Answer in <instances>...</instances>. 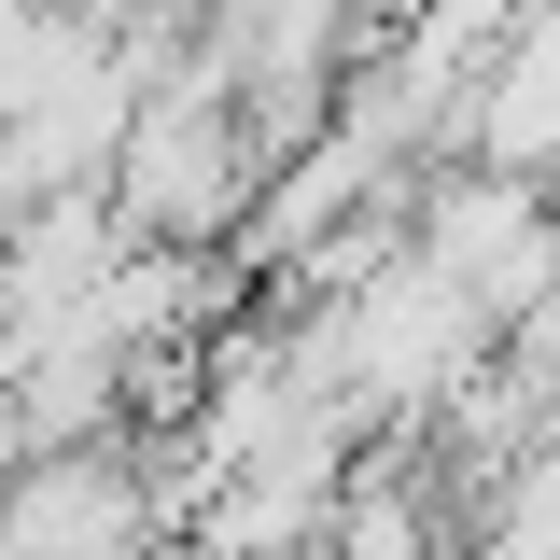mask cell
Returning <instances> with one entry per match:
<instances>
[{
	"mask_svg": "<svg viewBox=\"0 0 560 560\" xmlns=\"http://www.w3.org/2000/svg\"><path fill=\"white\" fill-rule=\"evenodd\" d=\"M127 434H140V420L57 434V448L0 463V560H154V547H168V490L140 477Z\"/></svg>",
	"mask_w": 560,
	"mask_h": 560,
	"instance_id": "obj_1",
	"label": "cell"
}]
</instances>
